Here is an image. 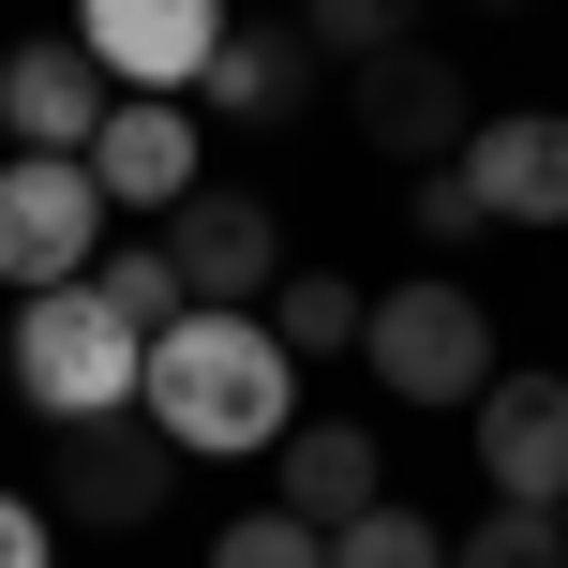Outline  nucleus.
Instances as JSON below:
<instances>
[{
    "instance_id": "nucleus-12",
    "label": "nucleus",
    "mask_w": 568,
    "mask_h": 568,
    "mask_svg": "<svg viewBox=\"0 0 568 568\" xmlns=\"http://www.w3.org/2000/svg\"><path fill=\"white\" fill-rule=\"evenodd\" d=\"M90 180H105V210H180L195 195V120H180V90H120L105 135H90Z\"/></svg>"
},
{
    "instance_id": "nucleus-11",
    "label": "nucleus",
    "mask_w": 568,
    "mask_h": 568,
    "mask_svg": "<svg viewBox=\"0 0 568 568\" xmlns=\"http://www.w3.org/2000/svg\"><path fill=\"white\" fill-rule=\"evenodd\" d=\"M464 195L494 225H568V105H509L464 135Z\"/></svg>"
},
{
    "instance_id": "nucleus-1",
    "label": "nucleus",
    "mask_w": 568,
    "mask_h": 568,
    "mask_svg": "<svg viewBox=\"0 0 568 568\" xmlns=\"http://www.w3.org/2000/svg\"><path fill=\"white\" fill-rule=\"evenodd\" d=\"M135 404L165 419V449H180V464H195V449H210V464H240V449H284V419H300V359H284L270 314L195 300L180 329H150Z\"/></svg>"
},
{
    "instance_id": "nucleus-10",
    "label": "nucleus",
    "mask_w": 568,
    "mask_h": 568,
    "mask_svg": "<svg viewBox=\"0 0 568 568\" xmlns=\"http://www.w3.org/2000/svg\"><path fill=\"white\" fill-rule=\"evenodd\" d=\"M105 105H120V75L75 45V30H30V45L0 60V135H16V150H90Z\"/></svg>"
},
{
    "instance_id": "nucleus-23",
    "label": "nucleus",
    "mask_w": 568,
    "mask_h": 568,
    "mask_svg": "<svg viewBox=\"0 0 568 568\" xmlns=\"http://www.w3.org/2000/svg\"><path fill=\"white\" fill-rule=\"evenodd\" d=\"M479 16H524V0H479Z\"/></svg>"
},
{
    "instance_id": "nucleus-4",
    "label": "nucleus",
    "mask_w": 568,
    "mask_h": 568,
    "mask_svg": "<svg viewBox=\"0 0 568 568\" xmlns=\"http://www.w3.org/2000/svg\"><path fill=\"white\" fill-rule=\"evenodd\" d=\"M90 255H105V180H90V150H16V165H0V284L45 300V284H90Z\"/></svg>"
},
{
    "instance_id": "nucleus-5",
    "label": "nucleus",
    "mask_w": 568,
    "mask_h": 568,
    "mask_svg": "<svg viewBox=\"0 0 568 568\" xmlns=\"http://www.w3.org/2000/svg\"><path fill=\"white\" fill-rule=\"evenodd\" d=\"M165 494H180V449H165V419L150 404H120V419H75L45 449V524H165Z\"/></svg>"
},
{
    "instance_id": "nucleus-7",
    "label": "nucleus",
    "mask_w": 568,
    "mask_h": 568,
    "mask_svg": "<svg viewBox=\"0 0 568 568\" xmlns=\"http://www.w3.org/2000/svg\"><path fill=\"white\" fill-rule=\"evenodd\" d=\"M359 150H389V165H464V135H479V105H464V75L434 45H389V60H359Z\"/></svg>"
},
{
    "instance_id": "nucleus-21",
    "label": "nucleus",
    "mask_w": 568,
    "mask_h": 568,
    "mask_svg": "<svg viewBox=\"0 0 568 568\" xmlns=\"http://www.w3.org/2000/svg\"><path fill=\"white\" fill-rule=\"evenodd\" d=\"M404 225H419L434 255H464V240H494V210L464 195V165H419V210H404Z\"/></svg>"
},
{
    "instance_id": "nucleus-3",
    "label": "nucleus",
    "mask_w": 568,
    "mask_h": 568,
    "mask_svg": "<svg viewBox=\"0 0 568 568\" xmlns=\"http://www.w3.org/2000/svg\"><path fill=\"white\" fill-rule=\"evenodd\" d=\"M359 359H374V389H404V404H479L494 374V314H479V284L464 270H419V284H389L374 300V329H359Z\"/></svg>"
},
{
    "instance_id": "nucleus-22",
    "label": "nucleus",
    "mask_w": 568,
    "mask_h": 568,
    "mask_svg": "<svg viewBox=\"0 0 568 568\" xmlns=\"http://www.w3.org/2000/svg\"><path fill=\"white\" fill-rule=\"evenodd\" d=\"M0 568H45V509L30 494H0Z\"/></svg>"
},
{
    "instance_id": "nucleus-13",
    "label": "nucleus",
    "mask_w": 568,
    "mask_h": 568,
    "mask_svg": "<svg viewBox=\"0 0 568 568\" xmlns=\"http://www.w3.org/2000/svg\"><path fill=\"white\" fill-rule=\"evenodd\" d=\"M270 479H284V509H300L314 539H329V524H359V509H389V464H374L359 419H284Z\"/></svg>"
},
{
    "instance_id": "nucleus-18",
    "label": "nucleus",
    "mask_w": 568,
    "mask_h": 568,
    "mask_svg": "<svg viewBox=\"0 0 568 568\" xmlns=\"http://www.w3.org/2000/svg\"><path fill=\"white\" fill-rule=\"evenodd\" d=\"M300 30H314V60H389V45H419V0H300Z\"/></svg>"
},
{
    "instance_id": "nucleus-17",
    "label": "nucleus",
    "mask_w": 568,
    "mask_h": 568,
    "mask_svg": "<svg viewBox=\"0 0 568 568\" xmlns=\"http://www.w3.org/2000/svg\"><path fill=\"white\" fill-rule=\"evenodd\" d=\"M449 568H568V509H479L449 539Z\"/></svg>"
},
{
    "instance_id": "nucleus-2",
    "label": "nucleus",
    "mask_w": 568,
    "mask_h": 568,
    "mask_svg": "<svg viewBox=\"0 0 568 568\" xmlns=\"http://www.w3.org/2000/svg\"><path fill=\"white\" fill-rule=\"evenodd\" d=\"M0 374H16V404L45 434H75V419H120V404H135L150 344L120 329L90 284H45V300H16V329H0Z\"/></svg>"
},
{
    "instance_id": "nucleus-6",
    "label": "nucleus",
    "mask_w": 568,
    "mask_h": 568,
    "mask_svg": "<svg viewBox=\"0 0 568 568\" xmlns=\"http://www.w3.org/2000/svg\"><path fill=\"white\" fill-rule=\"evenodd\" d=\"M464 434H479V479H494V509H568V374L509 359L479 404H464Z\"/></svg>"
},
{
    "instance_id": "nucleus-20",
    "label": "nucleus",
    "mask_w": 568,
    "mask_h": 568,
    "mask_svg": "<svg viewBox=\"0 0 568 568\" xmlns=\"http://www.w3.org/2000/svg\"><path fill=\"white\" fill-rule=\"evenodd\" d=\"M210 568H329V539H314L300 509H240L225 539H210Z\"/></svg>"
},
{
    "instance_id": "nucleus-15",
    "label": "nucleus",
    "mask_w": 568,
    "mask_h": 568,
    "mask_svg": "<svg viewBox=\"0 0 568 568\" xmlns=\"http://www.w3.org/2000/svg\"><path fill=\"white\" fill-rule=\"evenodd\" d=\"M90 300H105L120 314V329H180V314H195V284H180V255H165V240H105V255H90Z\"/></svg>"
},
{
    "instance_id": "nucleus-9",
    "label": "nucleus",
    "mask_w": 568,
    "mask_h": 568,
    "mask_svg": "<svg viewBox=\"0 0 568 568\" xmlns=\"http://www.w3.org/2000/svg\"><path fill=\"white\" fill-rule=\"evenodd\" d=\"M75 45L120 90H195L210 45H225V0H75Z\"/></svg>"
},
{
    "instance_id": "nucleus-16",
    "label": "nucleus",
    "mask_w": 568,
    "mask_h": 568,
    "mask_svg": "<svg viewBox=\"0 0 568 568\" xmlns=\"http://www.w3.org/2000/svg\"><path fill=\"white\" fill-rule=\"evenodd\" d=\"M270 329H284V359H329V344L374 329V300H359L344 270H284V284H270Z\"/></svg>"
},
{
    "instance_id": "nucleus-8",
    "label": "nucleus",
    "mask_w": 568,
    "mask_h": 568,
    "mask_svg": "<svg viewBox=\"0 0 568 568\" xmlns=\"http://www.w3.org/2000/svg\"><path fill=\"white\" fill-rule=\"evenodd\" d=\"M165 255L195 300H225V314H270V284H284V225H270V195H180L165 210Z\"/></svg>"
},
{
    "instance_id": "nucleus-19",
    "label": "nucleus",
    "mask_w": 568,
    "mask_h": 568,
    "mask_svg": "<svg viewBox=\"0 0 568 568\" xmlns=\"http://www.w3.org/2000/svg\"><path fill=\"white\" fill-rule=\"evenodd\" d=\"M329 568H449V539L419 509H359V524H329Z\"/></svg>"
},
{
    "instance_id": "nucleus-14",
    "label": "nucleus",
    "mask_w": 568,
    "mask_h": 568,
    "mask_svg": "<svg viewBox=\"0 0 568 568\" xmlns=\"http://www.w3.org/2000/svg\"><path fill=\"white\" fill-rule=\"evenodd\" d=\"M195 90H210V120H284L314 90V30H225Z\"/></svg>"
}]
</instances>
